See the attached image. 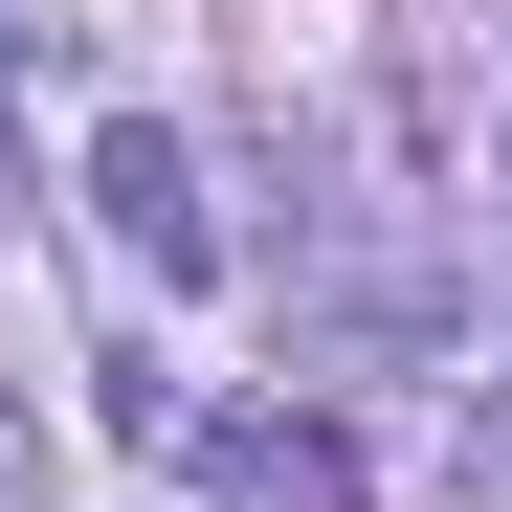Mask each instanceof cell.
Wrapping results in <instances>:
<instances>
[{
    "mask_svg": "<svg viewBox=\"0 0 512 512\" xmlns=\"http://www.w3.org/2000/svg\"><path fill=\"white\" fill-rule=\"evenodd\" d=\"M90 223L134 245V268H201V245H223V223H201V134H179V112H112V134H90Z\"/></svg>",
    "mask_w": 512,
    "mask_h": 512,
    "instance_id": "1",
    "label": "cell"
},
{
    "mask_svg": "<svg viewBox=\"0 0 512 512\" xmlns=\"http://www.w3.org/2000/svg\"><path fill=\"white\" fill-rule=\"evenodd\" d=\"M223 512H357V446L334 423H223Z\"/></svg>",
    "mask_w": 512,
    "mask_h": 512,
    "instance_id": "2",
    "label": "cell"
},
{
    "mask_svg": "<svg viewBox=\"0 0 512 512\" xmlns=\"http://www.w3.org/2000/svg\"><path fill=\"white\" fill-rule=\"evenodd\" d=\"M0 512H45V401L0 379Z\"/></svg>",
    "mask_w": 512,
    "mask_h": 512,
    "instance_id": "3",
    "label": "cell"
}]
</instances>
